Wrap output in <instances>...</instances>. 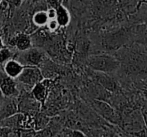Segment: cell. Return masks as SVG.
<instances>
[{"instance_id":"obj_24","label":"cell","mask_w":147,"mask_h":137,"mask_svg":"<svg viewBox=\"0 0 147 137\" xmlns=\"http://www.w3.org/2000/svg\"><path fill=\"white\" fill-rule=\"evenodd\" d=\"M2 99H3V94H2V92H1V90H0V103H1V101H2Z\"/></svg>"},{"instance_id":"obj_11","label":"cell","mask_w":147,"mask_h":137,"mask_svg":"<svg viewBox=\"0 0 147 137\" xmlns=\"http://www.w3.org/2000/svg\"><path fill=\"white\" fill-rule=\"evenodd\" d=\"M23 67L24 66L18 60L9 59L4 63V72L7 76L13 78V79H16L18 75L21 73Z\"/></svg>"},{"instance_id":"obj_15","label":"cell","mask_w":147,"mask_h":137,"mask_svg":"<svg viewBox=\"0 0 147 137\" xmlns=\"http://www.w3.org/2000/svg\"><path fill=\"white\" fill-rule=\"evenodd\" d=\"M14 45L19 51L27 50L31 47L32 43H31V39L27 34L24 33H19L15 36L14 38Z\"/></svg>"},{"instance_id":"obj_22","label":"cell","mask_w":147,"mask_h":137,"mask_svg":"<svg viewBox=\"0 0 147 137\" xmlns=\"http://www.w3.org/2000/svg\"><path fill=\"white\" fill-rule=\"evenodd\" d=\"M140 111H141V115H142V118H143L144 124H145V126L147 128V102L146 101L140 106Z\"/></svg>"},{"instance_id":"obj_18","label":"cell","mask_w":147,"mask_h":137,"mask_svg":"<svg viewBox=\"0 0 147 137\" xmlns=\"http://www.w3.org/2000/svg\"><path fill=\"white\" fill-rule=\"evenodd\" d=\"M0 136H19V129H12L7 126L0 127Z\"/></svg>"},{"instance_id":"obj_19","label":"cell","mask_w":147,"mask_h":137,"mask_svg":"<svg viewBox=\"0 0 147 137\" xmlns=\"http://www.w3.org/2000/svg\"><path fill=\"white\" fill-rule=\"evenodd\" d=\"M11 57H12V52L9 48L3 47V48L0 49V64L5 63L7 60L11 59Z\"/></svg>"},{"instance_id":"obj_9","label":"cell","mask_w":147,"mask_h":137,"mask_svg":"<svg viewBox=\"0 0 147 137\" xmlns=\"http://www.w3.org/2000/svg\"><path fill=\"white\" fill-rule=\"evenodd\" d=\"M18 105V112L21 113H33L34 111H36L39 107V102L32 96V94H27L24 95L23 97L19 99V101H17Z\"/></svg>"},{"instance_id":"obj_5","label":"cell","mask_w":147,"mask_h":137,"mask_svg":"<svg viewBox=\"0 0 147 137\" xmlns=\"http://www.w3.org/2000/svg\"><path fill=\"white\" fill-rule=\"evenodd\" d=\"M88 71L89 77L92 80H94L96 83H98L99 85H101L104 89L108 90L109 92L114 93L121 90V85H120V82L116 77V75L103 73V72L98 71H93V70L89 69V68Z\"/></svg>"},{"instance_id":"obj_17","label":"cell","mask_w":147,"mask_h":137,"mask_svg":"<svg viewBox=\"0 0 147 137\" xmlns=\"http://www.w3.org/2000/svg\"><path fill=\"white\" fill-rule=\"evenodd\" d=\"M131 89H134V90L138 91L140 94L143 96V98L145 99V101L147 102V78L142 80H138L136 82H133L130 87L127 89V90H131Z\"/></svg>"},{"instance_id":"obj_8","label":"cell","mask_w":147,"mask_h":137,"mask_svg":"<svg viewBox=\"0 0 147 137\" xmlns=\"http://www.w3.org/2000/svg\"><path fill=\"white\" fill-rule=\"evenodd\" d=\"M16 112H18V105L17 100L14 98V96H3V99L0 103V120L13 115Z\"/></svg>"},{"instance_id":"obj_12","label":"cell","mask_w":147,"mask_h":137,"mask_svg":"<svg viewBox=\"0 0 147 137\" xmlns=\"http://www.w3.org/2000/svg\"><path fill=\"white\" fill-rule=\"evenodd\" d=\"M133 42L147 47V22L133 24Z\"/></svg>"},{"instance_id":"obj_7","label":"cell","mask_w":147,"mask_h":137,"mask_svg":"<svg viewBox=\"0 0 147 137\" xmlns=\"http://www.w3.org/2000/svg\"><path fill=\"white\" fill-rule=\"evenodd\" d=\"M21 52L22 53L19 55V58L16 60H18L23 66H39L43 62V59H44V53L37 48L30 47L29 49L21 51Z\"/></svg>"},{"instance_id":"obj_6","label":"cell","mask_w":147,"mask_h":137,"mask_svg":"<svg viewBox=\"0 0 147 137\" xmlns=\"http://www.w3.org/2000/svg\"><path fill=\"white\" fill-rule=\"evenodd\" d=\"M16 79L24 86L32 88L36 83L42 81L43 74L38 66L26 65L23 67L21 73L18 75V77Z\"/></svg>"},{"instance_id":"obj_14","label":"cell","mask_w":147,"mask_h":137,"mask_svg":"<svg viewBox=\"0 0 147 137\" xmlns=\"http://www.w3.org/2000/svg\"><path fill=\"white\" fill-rule=\"evenodd\" d=\"M55 19L57 20L60 27H66L71 22V15H70L69 10L63 4L56 8V18Z\"/></svg>"},{"instance_id":"obj_10","label":"cell","mask_w":147,"mask_h":137,"mask_svg":"<svg viewBox=\"0 0 147 137\" xmlns=\"http://www.w3.org/2000/svg\"><path fill=\"white\" fill-rule=\"evenodd\" d=\"M0 90L3 96L12 97L17 94V85L13 78L6 75L2 79H0Z\"/></svg>"},{"instance_id":"obj_20","label":"cell","mask_w":147,"mask_h":137,"mask_svg":"<svg viewBox=\"0 0 147 137\" xmlns=\"http://www.w3.org/2000/svg\"><path fill=\"white\" fill-rule=\"evenodd\" d=\"M45 27L47 28V30H48L49 32H56L59 28H61L55 18L54 19H49L48 22L46 23V25H45Z\"/></svg>"},{"instance_id":"obj_1","label":"cell","mask_w":147,"mask_h":137,"mask_svg":"<svg viewBox=\"0 0 147 137\" xmlns=\"http://www.w3.org/2000/svg\"><path fill=\"white\" fill-rule=\"evenodd\" d=\"M113 54L119 61V70L115 75L121 89H127L133 82L147 78V51L143 45L130 42Z\"/></svg>"},{"instance_id":"obj_21","label":"cell","mask_w":147,"mask_h":137,"mask_svg":"<svg viewBox=\"0 0 147 137\" xmlns=\"http://www.w3.org/2000/svg\"><path fill=\"white\" fill-rule=\"evenodd\" d=\"M45 2H46V5L48 7H52L56 9L58 6L63 4L64 0H45Z\"/></svg>"},{"instance_id":"obj_16","label":"cell","mask_w":147,"mask_h":137,"mask_svg":"<svg viewBox=\"0 0 147 137\" xmlns=\"http://www.w3.org/2000/svg\"><path fill=\"white\" fill-rule=\"evenodd\" d=\"M49 18L46 10H38L32 16V23L35 27H45Z\"/></svg>"},{"instance_id":"obj_13","label":"cell","mask_w":147,"mask_h":137,"mask_svg":"<svg viewBox=\"0 0 147 137\" xmlns=\"http://www.w3.org/2000/svg\"><path fill=\"white\" fill-rule=\"evenodd\" d=\"M31 94H32V96L34 97L39 103L43 104L47 98L48 87L46 86L45 82L42 80L41 82L36 83V84L32 87V89H31Z\"/></svg>"},{"instance_id":"obj_2","label":"cell","mask_w":147,"mask_h":137,"mask_svg":"<svg viewBox=\"0 0 147 137\" xmlns=\"http://www.w3.org/2000/svg\"><path fill=\"white\" fill-rule=\"evenodd\" d=\"M121 116L120 129L125 136H147V128L144 124L140 108L129 105L119 111Z\"/></svg>"},{"instance_id":"obj_25","label":"cell","mask_w":147,"mask_h":137,"mask_svg":"<svg viewBox=\"0 0 147 137\" xmlns=\"http://www.w3.org/2000/svg\"><path fill=\"white\" fill-rule=\"evenodd\" d=\"M2 1H3V0H0V5H1V3H2Z\"/></svg>"},{"instance_id":"obj_27","label":"cell","mask_w":147,"mask_h":137,"mask_svg":"<svg viewBox=\"0 0 147 137\" xmlns=\"http://www.w3.org/2000/svg\"><path fill=\"white\" fill-rule=\"evenodd\" d=\"M34 1H40V0H34Z\"/></svg>"},{"instance_id":"obj_4","label":"cell","mask_w":147,"mask_h":137,"mask_svg":"<svg viewBox=\"0 0 147 137\" xmlns=\"http://www.w3.org/2000/svg\"><path fill=\"white\" fill-rule=\"evenodd\" d=\"M89 105L102 119L120 128L121 116H120L119 111L115 107H113L110 103L104 100H100V99H90Z\"/></svg>"},{"instance_id":"obj_3","label":"cell","mask_w":147,"mask_h":137,"mask_svg":"<svg viewBox=\"0 0 147 137\" xmlns=\"http://www.w3.org/2000/svg\"><path fill=\"white\" fill-rule=\"evenodd\" d=\"M87 68L93 71L103 72L108 74H115L119 70V61L113 53L97 52L89 54L85 59Z\"/></svg>"},{"instance_id":"obj_23","label":"cell","mask_w":147,"mask_h":137,"mask_svg":"<svg viewBox=\"0 0 147 137\" xmlns=\"http://www.w3.org/2000/svg\"><path fill=\"white\" fill-rule=\"evenodd\" d=\"M4 47V43H3V40H2V38L0 37V49L3 48Z\"/></svg>"},{"instance_id":"obj_26","label":"cell","mask_w":147,"mask_h":137,"mask_svg":"<svg viewBox=\"0 0 147 137\" xmlns=\"http://www.w3.org/2000/svg\"><path fill=\"white\" fill-rule=\"evenodd\" d=\"M144 47H145V46H144ZM145 50L147 51V47H145Z\"/></svg>"}]
</instances>
